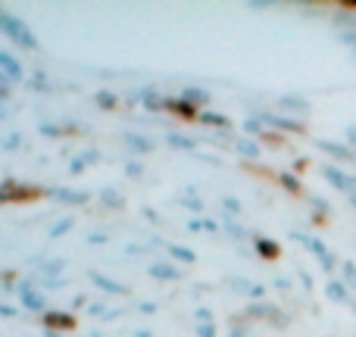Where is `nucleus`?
<instances>
[{"instance_id": "f257e3e1", "label": "nucleus", "mask_w": 356, "mask_h": 337, "mask_svg": "<svg viewBox=\"0 0 356 337\" xmlns=\"http://www.w3.org/2000/svg\"><path fill=\"white\" fill-rule=\"evenodd\" d=\"M0 31H3V35L10 38L13 44H19V47H25V50H38V38L31 35L29 25H25L22 19L10 16V13H3V10H0Z\"/></svg>"}, {"instance_id": "f03ea898", "label": "nucleus", "mask_w": 356, "mask_h": 337, "mask_svg": "<svg viewBox=\"0 0 356 337\" xmlns=\"http://www.w3.org/2000/svg\"><path fill=\"white\" fill-rule=\"evenodd\" d=\"M319 172L334 190H341V194H356V175H347L344 169L332 166V163H322Z\"/></svg>"}, {"instance_id": "7ed1b4c3", "label": "nucleus", "mask_w": 356, "mask_h": 337, "mask_svg": "<svg viewBox=\"0 0 356 337\" xmlns=\"http://www.w3.org/2000/svg\"><path fill=\"white\" fill-rule=\"evenodd\" d=\"M259 122L266 125V131L275 129V131H291V135H303L307 131V125L300 122V119H291V116H278V113H257Z\"/></svg>"}, {"instance_id": "20e7f679", "label": "nucleus", "mask_w": 356, "mask_h": 337, "mask_svg": "<svg viewBox=\"0 0 356 337\" xmlns=\"http://www.w3.org/2000/svg\"><path fill=\"white\" fill-rule=\"evenodd\" d=\"M316 147H319L322 154H328L332 160H338V163H356V150H350L347 144L325 141V138H316Z\"/></svg>"}, {"instance_id": "39448f33", "label": "nucleus", "mask_w": 356, "mask_h": 337, "mask_svg": "<svg viewBox=\"0 0 356 337\" xmlns=\"http://www.w3.org/2000/svg\"><path fill=\"white\" fill-rule=\"evenodd\" d=\"M44 328L54 334H69L75 328V315L72 313H44Z\"/></svg>"}, {"instance_id": "423d86ee", "label": "nucleus", "mask_w": 356, "mask_h": 337, "mask_svg": "<svg viewBox=\"0 0 356 337\" xmlns=\"http://www.w3.org/2000/svg\"><path fill=\"white\" fill-rule=\"evenodd\" d=\"M163 110L175 113V116L184 119V122H197V119H200V110H197V106H191V104H184L181 97H166V100H163Z\"/></svg>"}, {"instance_id": "0eeeda50", "label": "nucleus", "mask_w": 356, "mask_h": 337, "mask_svg": "<svg viewBox=\"0 0 356 337\" xmlns=\"http://www.w3.org/2000/svg\"><path fill=\"white\" fill-rule=\"evenodd\" d=\"M13 290H16V294H19V303H22L25 309H31V313H41V309H44V297L38 294V290L31 288L29 281L16 284V288H13Z\"/></svg>"}, {"instance_id": "6e6552de", "label": "nucleus", "mask_w": 356, "mask_h": 337, "mask_svg": "<svg viewBox=\"0 0 356 337\" xmlns=\"http://www.w3.org/2000/svg\"><path fill=\"white\" fill-rule=\"evenodd\" d=\"M325 297L332 303H341V306H350L353 303V297H350V288H347L341 278H328V284H325Z\"/></svg>"}, {"instance_id": "1a4fd4ad", "label": "nucleus", "mask_w": 356, "mask_h": 337, "mask_svg": "<svg viewBox=\"0 0 356 337\" xmlns=\"http://www.w3.org/2000/svg\"><path fill=\"white\" fill-rule=\"evenodd\" d=\"M88 278H91V281L97 284L100 290H106V294H119V297L129 294V288H125L122 281H116V278H106L104 272H94V269H91V272H88Z\"/></svg>"}, {"instance_id": "9d476101", "label": "nucleus", "mask_w": 356, "mask_h": 337, "mask_svg": "<svg viewBox=\"0 0 356 337\" xmlns=\"http://www.w3.org/2000/svg\"><path fill=\"white\" fill-rule=\"evenodd\" d=\"M147 275L156 278V281H178V278H181V272H178L175 265H169V263H150L147 265Z\"/></svg>"}, {"instance_id": "9b49d317", "label": "nucleus", "mask_w": 356, "mask_h": 337, "mask_svg": "<svg viewBox=\"0 0 356 337\" xmlns=\"http://www.w3.org/2000/svg\"><path fill=\"white\" fill-rule=\"evenodd\" d=\"M278 106H282V110H291L294 116H307L309 113V100L297 97V94H284V97H278Z\"/></svg>"}, {"instance_id": "f8f14e48", "label": "nucleus", "mask_w": 356, "mask_h": 337, "mask_svg": "<svg viewBox=\"0 0 356 337\" xmlns=\"http://www.w3.org/2000/svg\"><path fill=\"white\" fill-rule=\"evenodd\" d=\"M234 150H238L241 156H247V160H259V156H263V147H259L257 138H238Z\"/></svg>"}, {"instance_id": "ddd939ff", "label": "nucleus", "mask_w": 356, "mask_h": 337, "mask_svg": "<svg viewBox=\"0 0 356 337\" xmlns=\"http://www.w3.org/2000/svg\"><path fill=\"white\" fill-rule=\"evenodd\" d=\"M50 197H56L60 203H69V206H85L91 197L88 194H79V190H66V188H56V190H50Z\"/></svg>"}, {"instance_id": "4468645a", "label": "nucleus", "mask_w": 356, "mask_h": 337, "mask_svg": "<svg viewBox=\"0 0 356 337\" xmlns=\"http://www.w3.org/2000/svg\"><path fill=\"white\" fill-rule=\"evenodd\" d=\"M0 69H3V72L10 75L13 81H19V79L25 75V72H22V63H19L13 54H6V50H0Z\"/></svg>"}, {"instance_id": "2eb2a0df", "label": "nucleus", "mask_w": 356, "mask_h": 337, "mask_svg": "<svg viewBox=\"0 0 356 337\" xmlns=\"http://www.w3.org/2000/svg\"><path fill=\"white\" fill-rule=\"evenodd\" d=\"M253 244H257V253L263 259H278V256H282V247H278L275 240H269V238H259V234H257V238H253Z\"/></svg>"}, {"instance_id": "dca6fc26", "label": "nucleus", "mask_w": 356, "mask_h": 337, "mask_svg": "<svg viewBox=\"0 0 356 337\" xmlns=\"http://www.w3.org/2000/svg\"><path fill=\"white\" fill-rule=\"evenodd\" d=\"M181 100H184V104H191V106H197V110L203 113V106L209 104V94L200 91V88H184V91H181Z\"/></svg>"}, {"instance_id": "f3484780", "label": "nucleus", "mask_w": 356, "mask_h": 337, "mask_svg": "<svg viewBox=\"0 0 356 337\" xmlns=\"http://www.w3.org/2000/svg\"><path fill=\"white\" fill-rule=\"evenodd\" d=\"M166 253H169L172 259H178V263H184V265H194V263H197V253H194V250H188V247L166 244Z\"/></svg>"}, {"instance_id": "a211bd4d", "label": "nucleus", "mask_w": 356, "mask_h": 337, "mask_svg": "<svg viewBox=\"0 0 356 337\" xmlns=\"http://www.w3.org/2000/svg\"><path fill=\"white\" fill-rule=\"evenodd\" d=\"M125 147L135 150V154H150V150H154V141L144 135H125Z\"/></svg>"}, {"instance_id": "6ab92c4d", "label": "nucleus", "mask_w": 356, "mask_h": 337, "mask_svg": "<svg viewBox=\"0 0 356 337\" xmlns=\"http://www.w3.org/2000/svg\"><path fill=\"white\" fill-rule=\"evenodd\" d=\"M278 184H282L288 194H297L300 197L303 194V184H300V178L297 175H291V172H278Z\"/></svg>"}, {"instance_id": "aec40b11", "label": "nucleus", "mask_w": 356, "mask_h": 337, "mask_svg": "<svg viewBox=\"0 0 356 337\" xmlns=\"http://www.w3.org/2000/svg\"><path fill=\"white\" fill-rule=\"evenodd\" d=\"M197 122H200V125H209V129H228V119L222 116V113H209V110H203Z\"/></svg>"}, {"instance_id": "412c9836", "label": "nucleus", "mask_w": 356, "mask_h": 337, "mask_svg": "<svg viewBox=\"0 0 356 337\" xmlns=\"http://www.w3.org/2000/svg\"><path fill=\"white\" fill-rule=\"evenodd\" d=\"M138 97H141V104L144 106H147V110H163V100H166V97H160V94H156L154 91V88H144V91L141 94H138Z\"/></svg>"}, {"instance_id": "4be33fe9", "label": "nucleus", "mask_w": 356, "mask_h": 337, "mask_svg": "<svg viewBox=\"0 0 356 337\" xmlns=\"http://www.w3.org/2000/svg\"><path fill=\"white\" fill-rule=\"evenodd\" d=\"M100 203L104 206H110V209H125V197L122 194H116V190H100Z\"/></svg>"}, {"instance_id": "5701e85b", "label": "nucleus", "mask_w": 356, "mask_h": 337, "mask_svg": "<svg viewBox=\"0 0 356 337\" xmlns=\"http://www.w3.org/2000/svg\"><path fill=\"white\" fill-rule=\"evenodd\" d=\"M341 281H344L350 290H356V263L353 259H344V263H341Z\"/></svg>"}, {"instance_id": "b1692460", "label": "nucleus", "mask_w": 356, "mask_h": 337, "mask_svg": "<svg viewBox=\"0 0 356 337\" xmlns=\"http://www.w3.org/2000/svg\"><path fill=\"white\" fill-rule=\"evenodd\" d=\"M166 144L169 147H175V150H188V154H194L197 150V141H191V138H184V135H169Z\"/></svg>"}, {"instance_id": "393cba45", "label": "nucleus", "mask_w": 356, "mask_h": 337, "mask_svg": "<svg viewBox=\"0 0 356 337\" xmlns=\"http://www.w3.org/2000/svg\"><path fill=\"white\" fill-rule=\"evenodd\" d=\"M334 25H338L341 31H356V13H350V10L338 13V16H334Z\"/></svg>"}, {"instance_id": "a878e982", "label": "nucleus", "mask_w": 356, "mask_h": 337, "mask_svg": "<svg viewBox=\"0 0 356 337\" xmlns=\"http://www.w3.org/2000/svg\"><path fill=\"white\" fill-rule=\"evenodd\" d=\"M222 209H225L232 219H238V215H244V203L234 200V197H222Z\"/></svg>"}, {"instance_id": "bb28decb", "label": "nucleus", "mask_w": 356, "mask_h": 337, "mask_svg": "<svg viewBox=\"0 0 356 337\" xmlns=\"http://www.w3.org/2000/svg\"><path fill=\"white\" fill-rule=\"evenodd\" d=\"M181 206L194 209V213H203V200L194 194V188H188V190H184V197H181Z\"/></svg>"}, {"instance_id": "cd10ccee", "label": "nucleus", "mask_w": 356, "mask_h": 337, "mask_svg": "<svg viewBox=\"0 0 356 337\" xmlns=\"http://www.w3.org/2000/svg\"><path fill=\"white\" fill-rule=\"evenodd\" d=\"M94 104H97V106H104V110H116V106H119V100L113 97V94L100 91V94H94Z\"/></svg>"}, {"instance_id": "c85d7f7f", "label": "nucleus", "mask_w": 356, "mask_h": 337, "mask_svg": "<svg viewBox=\"0 0 356 337\" xmlns=\"http://www.w3.org/2000/svg\"><path fill=\"white\" fill-rule=\"evenodd\" d=\"M72 225H75V222H72V215H66V219H60L54 228H50V238H60V234L72 231Z\"/></svg>"}, {"instance_id": "c756f323", "label": "nucleus", "mask_w": 356, "mask_h": 337, "mask_svg": "<svg viewBox=\"0 0 356 337\" xmlns=\"http://www.w3.org/2000/svg\"><path fill=\"white\" fill-rule=\"evenodd\" d=\"M319 265H322V272H325V275H334V269H338V256H334V253H328L325 259H319Z\"/></svg>"}, {"instance_id": "7c9ffc66", "label": "nucleus", "mask_w": 356, "mask_h": 337, "mask_svg": "<svg viewBox=\"0 0 356 337\" xmlns=\"http://www.w3.org/2000/svg\"><path fill=\"white\" fill-rule=\"evenodd\" d=\"M194 334L197 337H216L219 328H216V322H207V325H194Z\"/></svg>"}, {"instance_id": "2f4dec72", "label": "nucleus", "mask_w": 356, "mask_h": 337, "mask_svg": "<svg viewBox=\"0 0 356 337\" xmlns=\"http://www.w3.org/2000/svg\"><path fill=\"white\" fill-rule=\"evenodd\" d=\"M125 175L129 178H144V163H125Z\"/></svg>"}, {"instance_id": "473e14b6", "label": "nucleus", "mask_w": 356, "mask_h": 337, "mask_svg": "<svg viewBox=\"0 0 356 337\" xmlns=\"http://www.w3.org/2000/svg\"><path fill=\"white\" fill-rule=\"evenodd\" d=\"M41 272H44V275H60V272H63V259H50V263H44Z\"/></svg>"}, {"instance_id": "72a5a7b5", "label": "nucleus", "mask_w": 356, "mask_h": 337, "mask_svg": "<svg viewBox=\"0 0 356 337\" xmlns=\"http://www.w3.org/2000/svg\"><path fill=\"white\" fill-rule=\"evenodd\" d=\"M266 294H269V290H266V284H250V294H247V297H250L253 303H263Z\"/></svg>"}, {"instance_id": "f704fd0d", "label": "nucleus", "mask_w": 356, "mask_h": 337, "mask_svg": "<svg viewBox=\"0 0 356 337\" xmlns=\"http://www.w3.org/2000/svg\"><path fill=\"white\" fill-rule=\"evenodd\" d=\"M31 91H50V88H47V75H41V72L31 75Z\"/></svg>"}, {"instance_id": "c9c22d12", "label": "nucleus", "mask_w": 356, "mask_h": 337, "mask_svg": "<svg viewBox=\"0 0 356 337\" xmlns=\"http://www.w3.org/2000/svg\"><path fill=\"white\" fill-rule=\"evenodd\" d=\"M41 135H47V138H60V135H66V129H60V125H44L41 122Z\"/></svg>"}, {"instance_id": "e433bc0d", "label": "nucleus", "mask_w": 356, "mask_h": 337, "mask_svg": "<svg viewBox=\"0 0 356 337\" xmlns=\"http://www.w3.org/2000/svg\"><path fill=\"white\" fill-rule=\"evenodd\" d=\"M344 144L350 150H356V125H347V129H344Z\"/></svg>"}, {"instance_id": "4c0bfd02", "label": "nucleus", "mask_w": 356, "mask_h": 337, "mask_svg": "<svg viewBox=\"0 0 356 337\" xmlns=\"http://www.w3.org/2000/svg\"><path fill=\"white\" fill-rule=\"evenodd\" d=\"M194 315H197V325H207V322H213V313H209V309H203V306L197 309Z\"/></svg>"}, {"instance_id": "58836bf2", "label": "nucleus", "mask_w": 356, "mask_h": 337, "mask_svg": "<svg viewBox=\"0 0 356 337\" xmlns=\"http://www.w3.org/2000/svg\"><path fill=\"white\" fill-rule=\"evenodd\" d=\"M97 160H100L97 150H88V154H81V163H85V166H91V163H97Z\"/></svg>"}, {"instance_id": "ea45409f", "label": "nucleus", "mask_w": 356, "mask_h": 337, "mask_svg": "<svg viewBox=\"0 0 356 337\" xmlns=\"http://www.w3.org/2000/svg\"><path fill=\"white\" fill-rule=\"evenodd\" d=\"M0 315H3V319H16L19 309H13V306H6V303H0Z\"/></svg>"}, {"instance_id": "a19ab883", "label": "nucleus", "mask_w": 356, "mask_h": 337, "mask_svg": "<svg viewBox=\"0 0 356 337\" xmlns=\"http://www.w3.org/2000/svg\"><path fill=\"white\" fill-rule=\"evenodd\" d=\"M85 172V163H81V156L79 160H72V166H69V175H81Z\"/></svg>"}, {"instance_id": "79ce46f5", "label": "nucleus", "mask_w": 356, "mask_h": 337, "mask_svg": "<svg viewBox=\"0 0 356 337\" xmlns=\"http://www.w3.org/2000/svg\"><path fill=\"white\" fill-rule=\"evenodd\" d=\"M19 144H22V141H19V135H10V138L3 141V147H6V150H16Z\"/></svg>"}, {"instance_id": "37998d69", "label": "nucleus", "mask_w": 356, "mask_h": 337, "mask_svg": "<svg viewBox=\"0 0 356 337\" xmlns=\"http://www.w3.org/2000/svg\"><path fill=\"white\" fill-rule=\"evenodd\" d=\"M138 313H144V315H154V313H156V303H141V306H138Z\"/></svg>"}, {"instance_id": "c03bdc74", "label": "nucleus", "mask_w": 356, "mask_h": 337, "mask_svg": "<svg viewBox=\"0 0 356 337\" xmlns=\"http://www.w3.org/2000/svg\"><path fill=\"white\" fill-rule=\"evenodd\" d=\"M275 288L278 290H291V278H275Z\"/></svg>"}, {"instance_id": "a18cd8bd", "label": "nucleus", "mask_w": 356, "mask_h": 337, "mask_svg": "<svg viewBox=\"0 0 356 337\" xmlns=\"http://www.w3.org/2000/svg\"><path fill=\"white\" fill-rule=\"evenodd\" d=\"M188 228H191V231H207V228H203V222H200V219H191V222H188Z\"/></svg>"}, {"instance_id": "49530a36", "label": "nucleus", "mask_w": 356, "mask_h": 337, "mask_svg": "<svg viewBox=\"0 0 356 337\" xmlns=\"http://www.w3.org/2000/svg\"><path fill=\"white\" fill-rule=\"evenodd\" d=\"M144 215H147L154 225H160V215H156V209H144Z\"/></svg>"}, {"instance_id": "de8ad7c7", "label": "nucleus", "mask_w": 356, "mask_h": 337, "mask_svg": "<svg viewBox=\"0 0 356 337\" xmlns=\"http://www.w3.org/2000/svg\"><path fill=\"white\" fill-rule=\"evenodd\" d=\"M88 244H106V234H91V238H88Z\"/></svg>"}, {"instance_id": "09e8293b", "label": "nucleus", "mask_w": 356, "mask_h": 337, "mask_svg": "<svg viewBox=\"0 0 356 337\" xmlns=\"http://www.w3.org/2000/svg\"><path fill=\"white\" fill-rule=\"evenodd\" d=\"M300 281H303V288H307V290H309V288H313V278H309V275H307V272H300Z\"/></svg>"}, {"instance_id": "8fccbe9b", "label": "nucleus", "mask_w": 356, "mask_h": 337, "mask_svg": "<svg viewBox=\"0 0 356 337\" xmlns=\"http://www.w3.org/2000/svg\"><path fill=\"white\" fill-rule=\"evenodd\" d=\"M203 228H207V231H213V234H216V231H219V225H216V222H213V219H207V222H203Z\"/></svg>"}, {"instance_id": "3c124183", "label": "nucleus", "mask_w": 356, "mask_h": 337, "mask_svg": "<svg viewBox=\"0 0 356 337\" xmlns=\"http://www.w3.org/2000/svg\"><path fill=\"white\" fill-rule=\"evenodd\" d=\"M347 200H350V206L356 209V194H347Z\"/></svg>"}, {"instance_id": "603ef678", "label": "nucleus", "mask_w": 356, "mask_h": 337, "mask_svg": "<svg viewBox=\"0 0 356 337\" xmlns=\"http://www.w3.org/2000/svg\"><path fill=\"white\" fill-rule=\"evenodd\" d=\"M135 337H150V331H135Z\"/></svg>"}, {"instance_id": "864d4df0", "label": "nucleus", "mask_w": 356, "mask_h": 337, "mask_svg": "<svg viewBox=\"0 0 356 337\" xmlns=\"http://www.w3.org/2000/svg\"><path fill=\"white\" fill-rule=\"evenodd\" d=\"M350 309H353V313H356V300H353V303H350Z\"/></svg>"}]
</instances>
